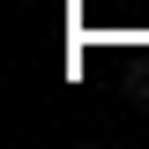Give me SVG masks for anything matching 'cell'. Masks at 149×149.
Instances as JSON below:
<instances>
[{
    "label": "cell",
    "mask_w": 149,
    "mask_h": 149,
    "mask_svg": "<svg viewBox=\"0 0 149 149\" xmlns=\"http://www.w3.org/2000/svg\"><path fill=\"white\" fill-rule=\"evenodd\" d=\"M119 97H127V104H149V52H134V60H127V74H119Z\"/></svg>",
    "instance_id": "cell-1"
}]
</instances>
